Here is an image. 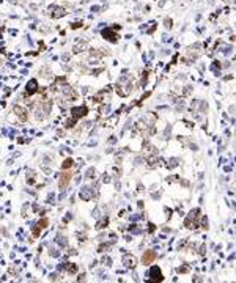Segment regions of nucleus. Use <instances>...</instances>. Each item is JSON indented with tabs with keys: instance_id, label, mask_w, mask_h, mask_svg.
I'll return each instance as SVG.
<instances>
[{
	"instance_id": "f8f14e48",
	"label": "nucleus",
	"mask_w": 236,
	"mask_h": 283,
	"mask_svg": "<svg viewBox=\"0 0 236 283\" xmlns=\"http://www.w3.org/2000/svg\"><path fill=\"white\" fill-rule=\"evenodd\" d=\"M66 271H68V272H76V271H77V266L69 264V266H66Z\"/></svg>"
},
{
	"instance_id": "0eeeda50",
	"label": "nucleus",
	"mask_w": 236,
	"mask_h": 283,
	"mask_svg": "<svg viewBox=\"0 0 236 283\" xmlns=\"http://www.w3.org/2000/svg\"><path fill=\"white\" fill-rule=\"evenodd\" d=\"M14 112H16V115H18V118H19L21 121H27V120H29V115H27V110H25V109H22V107L16 105V107H14Z\"/></svg>"
},
{
	"instance_id": "f257e3e1",
	"label": "nucleus",
	"mask_w": 236,
	"mask_h": 283,
	"mask_svg": "<svg viewBox=\"0 0 236 283\" xmlns=\"http://www.w3.org/2000/svg\"><path fill=\"white\" fill-rule=\"evenodd\" d=\"M71 113H73V118L69 120V121H66V128H73V124L77 123L79 118L85 116V115L88 113V109H87L85 105H82V107H74V109L71 110Z\"/></svg>"
},
{
	"instance_id": "f03ea898",
	"label": "nucleus",
	"mask_w": 236,
	"mask_h": 283,
	"mask_svg": "<svg viewBox=\"0 0 236 283\" xmlns=\"http://www.w3.org/2000/svg\"><path fill=\"white\" fill-rule=\"evenodd\" d=\"M102 36H104L106 39H109V41H112V43H117V41H118L117 38H120V36H117L114 27H107L106 30H102Z\"/></svg>"
},
{
	"instance_id": "423d86ee",
	"label": "nucleus",
	"mask_w": 236,
	"mask_h": 283,
	"mask_svg": "<svg viewBox=\"0 0 236 283\" xmlns=\"http://www.w3.org/2000/svg\"><path fill=\"white\" fill-rule=\"evenodd\" d=\"M49 225V219H43V220H39L38 223H36V228L33 230V236H39V233H41V230H44V228Z\"/></svg>"
},
{
	"instance_id": "20e7f679",
	"label": "nucleus",
	"mask_w": 236,
	"mask_h": 283,
	"mask_svg": "<svg viewBox=\"0 0 236 283\" xmlns=\"http://www.w3.org/2000/svg\"><path fill=\"white\" fill-rule=\"evenodd\" d=\"M69 181H71V173H63V175H60V178H58V187L62 189V191H65V187L68 186Z\"/></svg>"
},
{
	"instance_id": "ddd939ff",
	"label": "nucleus",
	"mask_w": 236,
	"mask_h": 283,
	"mask_svg": "<svg viewBox=\"0 0 236 283\" xmlns=\"http://www.w3.org/2000/svg\"><path fill=\"white\" fill-rule=\"evenodd\" d=\"M165 27H167V29H170V27H172V21H170V19L165 21Z\"/></svg>"
},
{
	"instance_id": "6e6552de",
	"label": "nucleus",
	"mask_w": 236,
	"mask_h": 283,
	"mask_svg": "<svg viewBox=\"0 0 236 283\" xmlns=\"http://www.w3.org/2000/svg\"><path fill=\"white\" fill-rule=\"evenodd\" d=\"M65 8H62V6H57V8H54V11H52V18H55V19H58V18H63L65 16Z\"/></svg>"
},
{
	"instance_id": "39448f33",
	"label": "nucleus",
	"mask_w": 236,
	"mask_h": 283,
	"mask_svg": "<svg viewBox=\"0 0 236 283\" xmlns=\"http://www.w3.org/2000/svg\"><path fill=\"white\" fill-rule=\"evenodd\" d=\"M38 91V82H36V79H32L29 84H27V88H25V94H35Z\"/></svg>"
},
{
	"instance_id": "9b49d317",
	"label": "nucleus",
	"mask_w": 236,
	"mask_h": 283,
	"mask_svg": "<svg viewBox=\"0 0 236 283\" xmlns=\"http://www.w3.org/2000/svg\"><path fill=\"white\" fill-rule=\"evenodd\" d=\"M73 164H74V162H73V159H66L65 162L62 164V168H63V170H66V168H71V167H73Z\"/></svg>"
},
{
	"instance_id": "9d476101",
	"label": "nucleus",
	"mask_w": 236,
	"mask_h": 283,
	"mask_svg": "<svg viewBox=\"0 0 236 283\" xmlns=\"http://www.w3.org/2000/svg\"><path fill=\"white\" fill-rule=\"evenodd\" d=\"M154 258H156V255L153 253V252H146V255L143 257V263H151Z\"/></svg>"
},
{
	"instance_id": "1a4fd4ad",
	"label": "nucleus",
	"mask_w": 236,
	"mask_h": 283,
	"mask_svg": "<svg viewBox=\"0 0 236 283\" xmlns=\"http://www.w3.org/2000/svg\"><path fill=\"white\" fill-rule=\"evenodd\" d=\"M124 264H126V267H134L135 266V260H134V257H124Z\"/></svg>"
},
{
	"instance_id": "7ed1b4c3",
	"label": "nucleus",
	"mask_w": 236,
	"mask_h": 283,
	"mask_svg": "<svg viewBox=\"0 0 236 283\" xmlns=\"http://www.w3.org/2000/svg\"><path fill=\"white\" fill-rule=\"evenodd\" d=\"M150 280H153V281H162V272H161V269L158 267V266H153L151 269H150Z\"/></svg>"
}]
</instances>
